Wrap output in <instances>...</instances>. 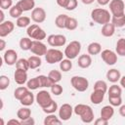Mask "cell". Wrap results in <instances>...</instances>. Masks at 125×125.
I'll return each instance as SVG.
<instances>
[{"instance_id":"35","label":"cell","mask_w":125,"mask_h":125,"mask_svg":"<svg viewBox=\"0 0 125 125\" xmlns=\"http://www.w3.org/2000/svg\"><path fill=\"white\" fill-rule=\"evenodd\" d=\"M29 91V89L27 87H23V86H20L18 88H16V90L14 91V97L16 100H21L27 92Z\"/></svg>"},{"instance_id":"36","label":"cell","mask_w":125,"mask_h":125,"mask_svg":"<svg viewBox=\"0 0 125 125\" xmlns=\"http://www.w3.org/2000/svg\"><path fill=\"white\" fill-rule=\"evenodd\" d=\"M111 22L114 24L115 27L120 28L123 27L125 25V14L122 16H118V17H113L111 18Z\"/></svg>"},{"instance_id":"20","label":"cell","mask_w":125,"mask_h":125,"mask_svg":"<svg viewBox=\"0 0 125 125\" xmlns=\"http://www.w3.org/2000/svg\"><path fill=\"white\" fill-rule=\"evenodd\" d=\"M121 78V73L117 68H111L106 72V79L111 83H116Z\"/></svg>"},{"instance_id":"41","label":"cell","mask_w":125,"mask_h":125,"mask_svg":"<svg viewBox=\"0 0 125 125\" xmlns=\"http://www.w3.org/2000/svg\"><path fill=\"white\" fill-rule=\"evenodd\" d=\"M58 109H59L58 104H57V102H55V101H52V103H51L50 104H48L47 106H45V107L42 108V110H43L45 113H47V114L55 113Z\"/></svg>"},{"instance_id":"6","label":"cell","mask_w":125,"mask_h":125,"mask_svg":"<svg viewBox=\"0 0 125 125\" xmlns=\"http://www.w3.org/2000/svg\"><path fill=\"white\" fill-rule=\"evenodd\" d=\"M64 53H62V51L58 50V49H48L46 55H45V60L48 63L53 64L56 62H60L62 59H63Z\"/></svg>"},{"instance_id":"8","label":"cell","mask_w":125,"mask_h":125,"mask_svg":"<svg viewBox=\"0 0 125 125\" xmlns=\"http://www.w3.org/2000/svg\"><path fill=\"white\" fill-rule=\"evenodd\" d=\"M35 101L36 103L38 104V105L43 108L45 106H47L48 104H50L53 101L52 97H51V94L48 92V91H45V90H42V91H39L35 97Z\"/></svg>"},{"instance_id":"19","label":"cell","mask_w":125,"mask_h":125,"mask_svg":"<svg viewBox=\"0 0 125 125\" xmlns=\"http://www.w3.org/2000/svg\"><path fill=\"white\" fill-rule=\"evenodd\" d=\"M104 94L102 91H98V90H93L92 94L90 95V101L92 104H100L104 99Z\"/></svg>"},{"instance_id":"38","label":"cell","mask_w":125,"mask_h":125,"mask_svg":"<svg viewBox=\"0 0 125 125\" xmlns=\"http://www.w3.org/2000/svg\"><path fill=\"white\" fill-rule=\"evenodd\" d=\"M107 93H108V96H112V97H115V96H121L122 94V89L120 86L116 85V84H113L109 87V89H107Z\"/></svg>"},{"instance_id":"25","label":"cell","mask_w":125,"mask_h":125,"mask_svg":"<svg viewBox=\"0 0 125 125\" xmlns=\"http://www.w3.org/2000/svg\"><path fill=\"white\" fill-rule=\"evenodd\" d=\"M17 116L21 121H23L31 116V110L27 106H23L17 111Z\"/></svg>"},{"instance_id":"33","label":"cell","mask_w":125,"mask_h":125,"mask_svg":"<svg viewBox=\"0 0 125 125\" xmlns=\"http://www.w3.org/2000/svg\"><path fill=\"white\" fill-rule=\"evenodd\" d=\"M78 26V21L75 18L72 17H67L66 19V22H65V28L67 30H75Z\"/></svg>"},{"instance_id":"39","label":"cell","mask_w":125,"mask_h":125,"mask_svg":"<svg viewBox=\"0 0 125 125\" xmlns=\"http://www.w3.org/2000/svg\"><path fill=\"white\" fill-rule=\"evenodd\" d=\"M16 68H18V69H22V70L27 71V70L29 69V62H28V60L23 59V58L18 60L17 63H16Z\"/></svg>"},{"instance_id":"43","label":"cell","mask_w":125,"mask_h":125,"mask_svg":"<svg viewBox=\"0 0 125 125\" xmlns=\"http://www.w3.org/2000/svg\"><path fill=\"white\" fill-rule=\"evenodd\" d=\"M94 90H98V91H102L104 93L107 92V84L105 81L104 80H98L95 82L94 84Z\"/></svg>"},{"instance_id":"56","label":"cell","mask_w":125,"mask_h":125,"mask_svg":"<svg viewBox=\"0 0 125 125\" xmlns=\"http://www.w3.org/2000/svg\"><path fill=\"white\" fill-rule=\"evenodd\" d=\"M4 18H5L4 12H3V10L1 9V10H0V23H2L3 21H4Z\"/></svg>"},{"instance_id":"26","label":"cell","mask_w":125,"mask_h":125,"mask_svg":"<svg viewBox=\"0 0 125 125\" xmlns=\"http://www.w3.org/2000/svg\"><path fill=\"white\" fill-rule=\"evenodd\" d=\"M62 120L60 119V117H57L55 115V113H51V114H47V116L44 119V125H55V124H62Z\"/></svg>"},{"instance_id":"2","label":"cell","mask_w":125,"mask_h":125,"mask_svg":"<svg viewBox=\"0 0 125 125\" xmlns=\"http://www.w3.org/2000/svg\"><path fill=\"white\" fill-rule=\"evenodd\" d=\"M91 19L95 22L104 25L111 21V15L109 11L104 8H96L91 12Z\"/></svg>"},{"instance_id":"11","label":"cell","mask_w":125,"mask_h":125,"mask_svg":"<svg viewBox=\"0 0 125 125\" xmlns=\"http://www.w3.org/2000/svg\"><path fill=\"white\" fill-rule=\"evenodd\" d=\"M31 53H33L34 55L36 56H45L48 49L46 47V45L42 42V41H39V40H33L32 41V45H31V48L29 50Z\"/></svg>"},{"instance_id":"48","label":"cell","mask_w":125,"mask_h":125,"mask_svg":"<svg viewBox=\"0 0 125 125\" xmlns=\"http://www.w3.org/2000/svg\"><path fill=\"white\" fill-rule=\"evenodd\" d=\"M77 5H78L77 0H69L67 6L65 8V10H67V11H73L74 9L77 8Z\"/></svg>"},{"instance_id":"49","label":"cell","mask_w":125,"mask_h":125,"mask_svg":"<svg viewBox=\"0 0 125 125\" xmlns=\"http://www.w3.org/2000/svg\"><path fill=\"white\" fill-rule=\"evenodd\" d=\"M94 123L96 125H107L108 124V120H106V119H104L103 117H100V118L96 119Z\"/></svg>"},{"instance_id":"40","label":"cell","mask_w":125,"mask_h":125,"mask_svg":"<svg viewBox=\"0 0 125 125\" xmlns=\"http://www.w3.org/2000/svg\"><path fill=\"white\" fill-rule=\"evenodd\" d=\"M38 80H39V85L41 88L43 87H51L53 85V82L50 80V78L46 75H39L37 76Z\"/></svg>"},{"instance_id":"7","label":"cell","mask_w":125,"mask_h":125,"mask_svg":"<svg viewBox=\"0 0 125 125\" xmlns=\"http://www.w3.org/2000/svg\"><path fill=\"white\" fill-rule=\"evenodd\" d=\"M109 11L113 17L122 16L125 14V3L123 0H111L109 2Z\"/></svg>"},{"instance_id":"23","label":"cell","mask_w":125,"mask_h":125,"mask_svg":"<svg viewBox=\"0 0 125 125\" xmlns=\"http://www.w3.org/2000/svg\"><path fill=\"white\" fill-rule=\"evenodd\" d=\"M87 51H88L89 55H92V56L98 55L102 52V45L99 42H92L88 45Z\"/></svg>"},{"instance_id":"50","label":"cell","mask_w":125,"mask_h":125,"mask_svg":"<svg viewBox=\"0 0 125 125\" xmlns=\"http://www.w3.org/2000/svg\"><path fill=\"white\" fill-rule=\"evenodd\" d=\"M21 124H22V125H34V124H35V121H34V119L30 116L29 118H27V119L21 121Z\"/></svg>"},{"instance_id":"31","label":"cell","mask_w":125,"mask_h":125,"mask_svg":"<svg viewBox=\"0 0 125 125\" xmlns=\"http://www.w3.org/2000/svg\"><path fill=\"white\" fill-rule=\"evenodd\" d=\"M32 41L30 37H22L21 40H20V47L21 50L23 51H28L30 50L31 48V45H32Z\"/></svg>"},{"instance_id":"16","label":"cell","mask_w":125,"mask_h":125,"mask_svg":"<svg viewBox=\"0 0 125 125\" xmlns=\"http://www.w3.org/2000/svg\"><path fill=\"white\" fill-rule=\"evenodd\" d=\"M14 79L17 84L19 85H23L24 83L27 82V72L22 69H16L14 73Z\"/></svg>"},{"instance_id":"37","label":"cell","mask_w":125,"mask_h":125,"mask_svg":"<svg viewBox=\"0 0 125 125\" xmlns=\"http://www.w3.org/2000/svg\"><path fill=\"white\" fill-rule=\"evenodd\" d=\"M22 13H23V11H22L17 4L14 5V6H12V7L9 9V14H10V16H11L12 18H14V19L20 18Z\"/></svg>"},{"instance_id":"12","label":"cell","mask_w":125,"mask_h":125,"mask_svg":"<svg viewBox=\"0 0 125 125\" xmlns=\"http://www.w3.org/2000/svg\"><path fill=\"white\" fill-rule=\"evenodd\" d=\"M73 113V107L69 104H63L59 108V117L62 121H67L70 119Z\"/></svg>"},{"instance_id":"4","label":"cell","mask_w":125,"mask_h":125,"mask_svg":"<svg viewBox=\"0 0 125 125\" xmlns=\"http://www.w3.org/2000/svg\"><path fill=\"white\" fill-rule=\"evenodd\" d=\"M26 34L28 37H30L31 39L34 40H39L42 41L43 39L46 38V32L44 31V29H42L38 24L34 23V24H30L27 29H26Z\"/></svg>"},{"instance_id":"15","label":"cell","mask_w":125,"mask_h":125,"mask_svg":"<svg viewBox=\"0 0 125 125\" xmlns=\"http://www.w3.org/2000/svg\"><path fill=\"white\" fill-rule=\"evenodd\" d=\"M15 28V23L11 21H5L2 23H0V37H6L8 36Z\"/></svg>"},{"instance_id":"47","label":"cell","mask_w":125,"mask_h":125,"mask_svg":"<svg viewBox=\"0 0 125 125\" xmlns=\"http://www.w3.org/2000/svg\"><path fill=\"white\" fill-rule=\"evenodd\" d=\"M13 6V0H0V7L2 10H8Z\"/></svg>"},{"instance_id":"27","label":"cell","mask_w":125,"mask_h":125,"mask_svg":"<svg viewBox=\"0 0 125 125\" xmlns=\"http://www.w3.org/2000/svg\"><path fill=\"white\" fill-rule=\"evenodd\" d=\"M28 62H29V69H36L38 68L41 63H42V60L39 56H31L28 59Z\"/></svg>"},{"instance_id":"17","label":"cell","mask_w":125,"mask_h":125,"mask_svg":"<svg viewBox=\"0 0 125 125\" xmlns=\"http://www.w3.org/2000/svg\"><path fill=\"white\" fill-rule=\"evenodd\" d=\"M115 28L116 27L114 26V24L112 22H107L102 26L101 33L104 37H111L115 32Z\"/></svg>"},{"instance_id":"18","label":"cell","mask_w":125,"mask_h":125,"mask_svg":"<svg viewBox=\"0 0 125 125\" xmlns=\"http://www.w3.org/2000/svg\"><path fill=\"white\" fill-rule=\"evenodd\" d=\"M77 64H78V66L81 67V68H88V67L92 64V58H91V55L83 54V55L79 56Z\"/></svg>"},{"instance_id":"53","label":"cell","mask_w":125,"mask_h":125,"mask_svg":"<svg viewBox=\"0 0 125 125\" xmlns=\"http://www.w3.org/2000/svg\"><path fill=\"white\" fill-rule=\"evenodd\" d=\"M110 1H111V0H97L98 4H99V5H101V6H105V5L109 4V2H110Z\"/></svg>"},{"instance_id":"21","label":"cell","mask_w":125,"mask_h":125,"mask_svg":"<svg viewBox=\"0 0 125 125\" xmlns=\"http://www.w3.org/2000/svg\"><path fill=\"white\" fill-rule=\"evenodd\" d=\"M17 5L23 12H28L35 8V1L34 0H20L17 3Z\"/></svg>"},{"instance_id":"30","label":"cell","mask_w":125,"mask_h":125,"mask_svg":"<svg viewBox=\"0 0 125 125\" xmlns=\"http://www.w3.org/2000/svg\"><path fill=\"white\" fill-rule=\"evenodd\" d=\"M67 15L65 14H61L59 16H57V18L55 19V24L57 27L59 28H65V22H66V19H67Z\"/></svg>"},{"instance_id":"14","label":"cell","mask_w":125,"mask_h":125,"mask_svg":"<svg viewBox=\"0 0 125 125\" xmlns=\"http://www.w3.org/2000/svg\"><path fill=\"white\" fill-rule=\"evenodd\" d=\"M3 60L7 65H14L18 62V54L15 50L9 49V50L5 51V53L3 55Z\"/></svg>"},{"instance_id":"10","label":"cell","mask_w":125,"mask_h":125,"mask_svg":"<svg viewBox=\"0 0 125 125\" xmlns=\"http://www.w3.org/2000/svg\"><path fill=\"white\" fill-rule=\"evenodd\" d=\"M102 60L107 64V65H113L117 62V54L116 52H113L109 49H105L101 52Z\"/></svg>"},{"instance_id":"32","label":"cell","mask_w":125,"mask_h":125,"mask_svg":"<svg viewBox=\"0 0 125 125\" xmlns=\"http://www.w3.org/2000/svg\"><path fill=\"white\" fill-rule=\"evenodd\" d=\"M48 77H49L50 80L53 82V84L59 83V82L62 80V72L59 71V70H56V69H52V70L49 72Z\"/></svg>"},{"instance_id":"52","label":"cell","mask_w":125,"mask_h":125,"mask_svg":"<svg viewBox=\"0 0 125 125\" xmlns=\"http://www.w3.org/2000/svg\"><path fill=\"white\" fill-rule=\"evenodd\" d=\"M119 114L122 117H125V104H121L119 107Z\"/></svg>"},{"instance_id":"54","label":"cell","mask_w":125,"mask_h":125,"mask_svg":"<svg viewBox=\"0 0 125 125\" xmlns=\"http://www.w3.org/2000/svg\"><path fill=\"white\" fill-rule=\"evenodd\" d=\"M8 124H15V125H21V121H19L17 119H10L8 121Z\"/></svg>"},{"instance_id":"57","label":"cell","mask_w":125,"mask_h":125,"mask_svg":"<svg viewBox=\"0 0 125 125\" xmlns=\"http://www.w3.org/2000/svg\"><path fill=\"white\" fill-rule=\"evenodd\" d=\"M120 85L123 87V88H125V75L124 76H121V78H120Z\"/></svg>"},{"instance_id":"22","label":"cell","mask_w":125,"mask_h":125,"mask_svg":"<svg viewBox=\"0 0 125 125\" xmlns=\"http://www.w3.org/2000/svg\"><path fill=\"white\" fill-rule=\"evenodd\" d=\"M101 117L106 119L109 121V119L113 116L114 114V109H113V106L111 104H108V105H104L102 107L101 109Z\"/></svg>"},{"instance_id":"1","label":"cell","mask_w":125,"mask_h":125,"mask_svg":"<svg viewBox=\"0 0 125 125\" xmlns=\"http://www.w3.org/2000/svg\"><path fill=\"white\" fill-rule=\"evenodd\" d=\"M73 112L78 115L81 119L82 122L84 123H91L94 120V111L92 109V107L88 104H78L74 106L73 108Z\"/></svg>"},{"instance_id":"29","label":"cell","mask_w":125,"mask_h":125,"mask_svg":"<svg viewBox=\"0 0 125 125\" xmlns=\"http://www.w3.org/2000/svg\"><path fill=\"white\" fill-rule=\"evenodd\" d=\"M115 52L121 57H125V38H120L116 42Z\"/></svg>"},{"instance_id":"5","label":"cell","mask_w":125,"mask_h":125,"mask_svg":"<svg viewBox=\"0 0 125 125\" xmlns=\"http://www.w3.org/2000/svg\"><path fill=\"white\" fill-rule=\"evenodd\" d=\"M71 86L78 92H85L89 87V81L83 76H72L70 79Z\"/></svg>"},{"instance_id":"58","label":"cell","mask_w":125,"mask_h":125,"mask_svg":"<svg viewBox=\"0 0 125 125\" xmlns=\"http://www.w3.org/2000/svg\"><path fill=\"white\" fill-rule=\"evenodd\" d=\"M81 1H82V3L85 4V5H90V4H92L95 0H81Z\"/></svg>"},{"instance_id":"42","label":"cell","mask_w":125,"mask_h":125,"mask_svg":"<svg viewBox=\"0 0 125 125\" xmlns=\"http://www.w3.org/2000/svg\"><path fill=\"white\" fill-rule=\"evenodd\" d=\"M26 87H27L29 90H36V89L40 88L38 77L36 76V77H33V78L27 80V82H26Z\"/></svg>"},{"instance_id":"45","label":"cell","mask_w":125,"mask_h":125,"mask_svg":"<svg viewBox=\"0 0 125 125\" xmlns=\"http://www.w3.org/2000/svg\"><path fill=\"white\" fill-rule=\"evenodd\" d=\"M10 85V78L6 75L0 76V90H6Z\"/></svg>"},{"instance_id":"44","label":"cell","mask_w":125,"mask_h":125,"mask_svg":"<svg viewBox=\"0 0 125 125\" xmlns=\"http://www.w3.org/2000/svg\"><path fill=\"white\" fill-rule=\"evenodd\" d=\"M108 102H109V104H111L112 106H120L122 104L121 96H115V97L108 96Z\"/></svg>"},{"instance_id":"46","label":"cell","mask_w":125,"mask_h":125,"mask_svg":"<svg viewBox=\"0 0 125 125\" xmlns=\"http://www.w3.org/2000/svg\"><path fill=\"white\" fill-rule=\"evenodd\" d=\"M50 88H51V93H52L53 95H55V96H60V95L62 94L63 89H62V85H60L59 83H55V84H53Z\"/></svg>"},{"instance_id":"51","label":"cell","mask_w":125,"mask_h":125,"mask_svg":"<svg viewBox=\"0 0 125 125\" xmlns=\"http://www.w3.org/2000/svg\"><path fill=\"white\" fill-rule=\"evenodd\" d=\"M56 1H57V4H58L60 7L65 9L66 6H67V4H68V1H69V0H56Z\"/></svg>"},{"instance_id":"13","label":"cell","mask_w":125,"mask_h":125,"mask_svg":"<svg viewBox=\"0 0 125 125\" xmlns=\"http://www.w3.org/2000/svg\"><path fill=\"white\" fill-rule=\"evenodd\" d=\"M31 20L36 23H41L46 20V11L41 8L37 7L31 11Z\"/></svg>"},{"instance_id":"28","label":"cell","mask_w":125,"mask_h":125,"mask_svg":"<svg viewBox=\"0 0 125 125\" xmlns=\"http://www.w3.org/2000/svg\"><path fill=\"white\" fill-rule=\"evenodd\" d=\"M30 21H31V19L29 17H26V16H21L20 18L17 19V21H16V25L18 27H21V28H23V27H28L30 25Z\"/></svg>"},{"instance_id":"24","label":"cell","mask_w":125,"mask_h":125,"mask_svg":"<svg viewBox=\"0 0 125 125\" xmlns=\"http://www.w3.org/2000/svg\"><path fill=\"white\" fill-rule=\"evenodd\" d=\"M34 100H35L34 95L32 94V92L28 91V92L20 100V103H21L23 106H29V105H31V104L34 103Z\"/></svg>"},{"instance_id":"34","label":"cell","mask_w":125,"mask_h":125,"mask_svg":"<svg viewBox=\"0 0 125 125\" xmlns=\"http://www.w3.org/2000/svg\"><path fill=\"white\" fill-rule=\"evenodd\" d=\"M60 68L62 71L63 72H67L69 71L71 68H72V62H71V60L69 59H62L61 62H60Z\"/></svg>"},{"instance_id":"55","label":"cell","mask_w":125,"mask_h":125,"mask_svg":"<svg viewBox=\"0 0 125 125\" xmlns=\"http://www.w3.org/2000/svg\"><path fill=\"white\" fill-rule=\"evenodd\" d=\"M6 47V42L4 39H0V51H4Z\"/></svg>"},{"instance_id":"9","label":"cell","mask_w":125,"mask_h":125,"mask_svg":"<svg viewBox=\"0 0 125 125\" xmlns=\"http://www.w3.org/2000/svg\"><path fill=\"white\" fill-rule=\"evenodd\" d=\"M47 42L52 47H62L66 43V37L62 34H51L47 37Z\"/></svg>"},{"instance_id":"3","label":"cell","mask_w":125,"mask_h":125,"mask_svg":"<svg viewBox=\"0 0 125 125\" xmlns=\"http://www.w3.org/2000/svg\"><path fill=\"white\" fill-rule=\"evenodd\" d=\"M80 51H81V43L77 40H73V41H71L67 44L63 53H64V56L67 59L73 60V59L77 58Z\"/></svg>"}]
</instances>
